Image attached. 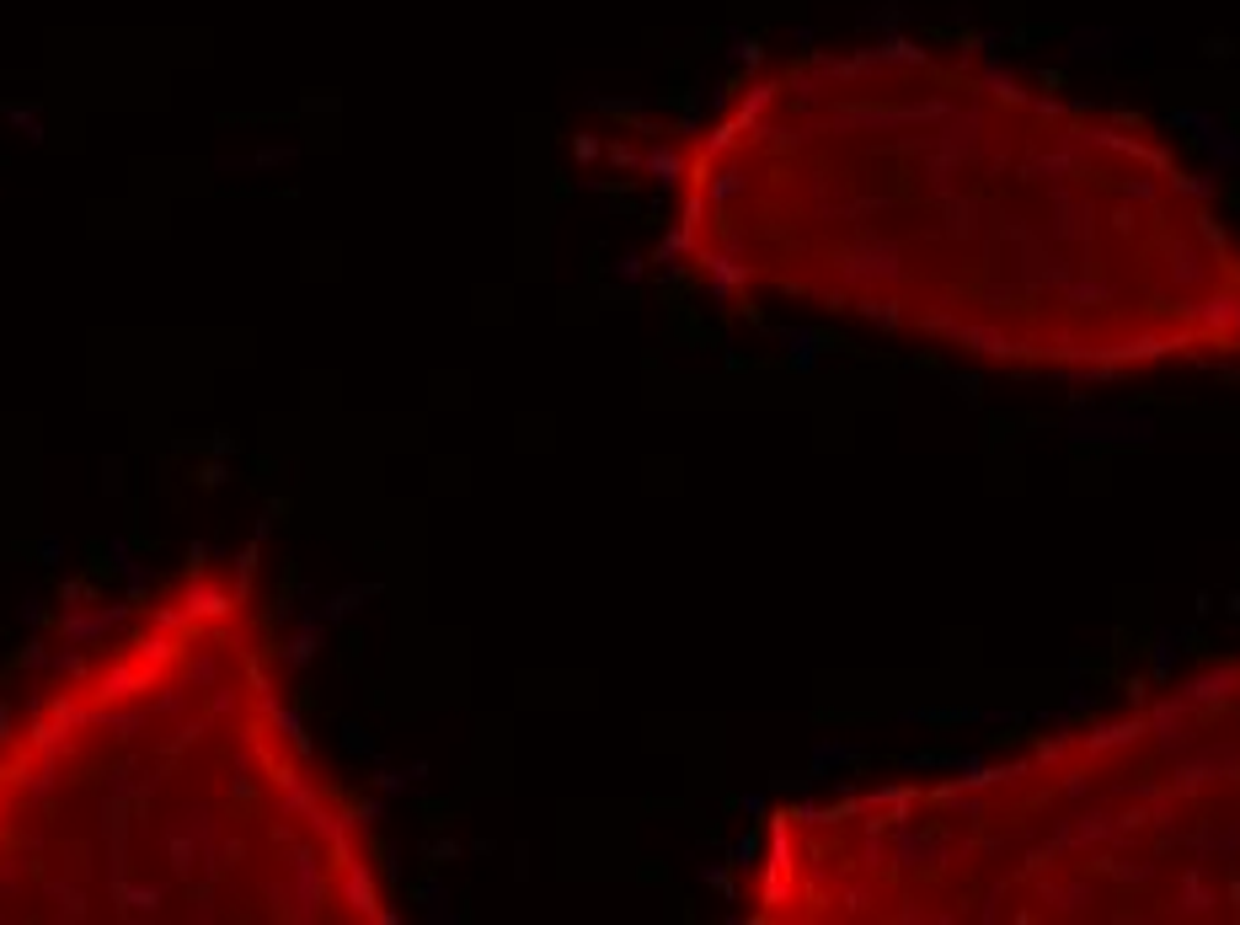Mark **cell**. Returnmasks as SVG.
Wrapping results in <instances>:
<instances>
[{"instance_id": "obj_1", "label": "cell", "mask_w": 1240, "mask_h": 925, "mask_svg": "<svg viewBox=\"0 0 1240 925\" xmlns=\"http://www.w3.org/2000/svg\"><path fill=\"white\" fill-rule=\"evenodd\" d=\"M696 268L1011 375L1240 359V241L1128 113L877 43L770 65L679 171Z\"/></svg>"}, {"instance_id": "obj_2", "label": "cell", "mask_w": 1240, "mask_h": 925, "mask_svg": "<svg viewBox=\"0 0 1240 925\" xmlns=\"http://www.w3.org/2000/svg\"><path fill=\"white\" fill-rule=\"evenodd\" d=\"M391 921L230 573H188L0 727V925Z\"/></svg>"}]
</instances>
